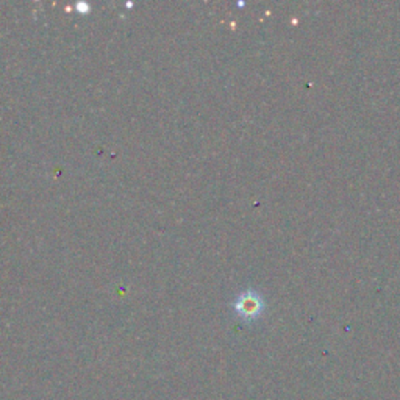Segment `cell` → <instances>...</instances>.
I'll use <instances>...</instances> for the list:
<instances>
[{"mask_svg": "<svg viewBox=\"0 0 400 400\" xmlns=\"http://www.w3.org/2000/svg\"><path fill=\"white\" fill-rule=\"evenodd\" d=\"M233 309H235L238 318L250 322L260 318L263 309H265V302L255 289H246L233 302Z\"/></svg>", "mask_w": 400, "mask_h": 400, "instance_id": "6da1fadb", "label": "cell"}, {"mask_svg": "<svg viewBox=\"0 0 400 400\" xmlns=\"http://www.w3.org/2000/svg\"><path fill=\"white\" fill-rule=\"evenodd\" d=\"M75 8L79 10L80 13L86 15V13H89V10H91V5L86 3V2H79V3H75Z\"/></svg>", "mask_w": 400, "mask_h": 400, "instance_id": "7a4b0ae2", "label": "cell"}]
</instances>
